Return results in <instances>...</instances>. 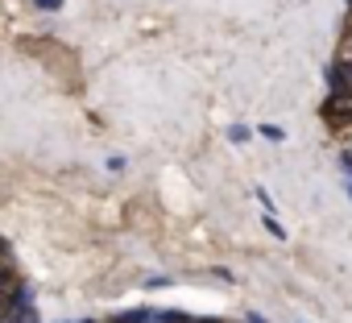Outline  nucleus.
Returning a JSON list of instances; mask_svg holds the SVG:
<instances>
[{
	"mask_svg": "<svg viewBox=\"0 0 352 323\" xmlns=\"http://www.w3.org/2000/svg\"><path fill=\"white\" fill-rule=\"evenodd\" d=\"M331 124H340V120H352V96L348 91H327V100H323V108H319Z\"/></svg>",
	"mask_w": 352,
	"mask_h": 323,
	"instance_id": "f257e3e1",
	"label": "nucleus"
},
{
	"mask_svg": "<svg viewBox=\"0 0 352 323\" xmlns=\"http://www.w3.org/2000/svg\"><path fill=\"white\" fill-rule=\"evenodd\" d=\"M327 87H331V91H348V96H352V58H344V63H336V67L327 71Z\"/></svg>",
	"mask_w": 352,
	"mask_h": 323,
	"instance_id": "f03ea898",
	"label": "nucleus"
},
{
	"mask_svg": "<svg viewBox=\"0 0 352 323\" xmlns=\"http://www.w3.org/2000/svg\"><path fill=\"white\" fill-rule=\"evenodd\" d=\"M112 323H157V311H153V307H141V311H124V315H112Z\"/></svg>",
	"mask_w": 352,
	"mask_h": 323,
	"instance_id": "7ed1b4c3",
	"label": "nucleus"
},
{
	"mask_svg": "<svg viewBox=\"0 0 352 323\" xmlns=\"http://www.w3.org/2000/svg\"><path fill=\"white\" fill-rule=\"evenodd\" d=\"M228 141L245 145V141H253V129H249V124H228Z\"/></svg>",
	"mask_w": 352,
	"mask_h": 323,
	"instance_id": "20e7f679",
	"label": "nucleus"
},
{
	"mask_svg": "<svg viewBox=\"0 0 352 323\" xmlns=\"http://www.w3.org/2000/svg\"><path fill=\"white\" fill-rule=\"evenodd\" d=\"M257 133H261V137H265V141H274V145H282V141H286V133H282V129H278V124H261V129H257Z\"/></svg>",
	"mask_w": 352,
	"mask_h": 323,
	"instance_id": "39448f33",
	"label": "nucleus"
},
{
	"mask_svg": "<svg viewBox=\"0 0 352 323\" xmlns=\"http://www.w3.org/2000/svg\"><path fill=\"white\" fill-rule=\"evenodd\" d=\"M253 195H257L261 212H265V216H274V199H270V191H265V187H253Z\"/></svg>",
	"mask_w": 352,
	"mask_h": 323,
	"instance_id": "423d86ee",
	"label": "nucleus"
},
{
	"mask_svg": "<svg viewBox=\"0 0 352 323\" xmlns=\"http://www.w3.org/2000/svg\"><path fill=\"white\" fill-rule=\"evenodd\" d=\"M63 5H67V0H34V9H38V13H58Z\"/></svg>",
	"mask_w": 352,
	"mask_h": 323,
	"instance_id": "0eeeda50",
	"label": "nucleus"
},
{
	"mask_svg": "<svg viewBox=\"0 0 352 323\" xmlns=\"http://www.w3.org/2000/svg\"><path fill=\"white\" fill-rule=\"evenodd\" d=\"M265 232H270V236H278V241H286V228H282L274 216H265Z\"/></svg>",
	"mask_w": 352,
	"mask_h": 323,
	"instance_id": "6e6552de",
	"label": "nucleus"
},
{
	"mask_svg": "<svg viewBox=\"0 0 352 323\" xmlns=\"http://www.w3.org/2000/svg\"><path fill=\"white\" fill-rule=\"evenodd\" d=\"M124 166H129V162H124V157H120V153H112V157H108V170H112V175H120V170H124Z\"/></svg>",
	"mask_w": 352,
	"mask_h": 323,
	"instance_id": "1a4fd4ad",
	"label": "nucleus"
},
{
	"mask_svg": "<svg viewBox=\"0 0 352 323\" xmlns=\"http://www.w3.org/2000/svg\"><path fill=\"white\" fill-rule=\"evenodd\" d=\"M344 191H348V199H352V179H344Z\"/></svg>",
	"mask_w": 352,
	"mask_h": 323,
	"instance_id": "9d476101",
	"label": "nucleus"
},
{
	"mask_svg": "<svg viewBox=\"0 0 352 323\" xmlns=\"http://www.w3.org/2000/svg\"><path fill=\"white\" fill-rule=\"evenodd\" d=\"M344 157H352V137H348V145H344Z\"/></svg>",
	"mask_w": 352,
	"mask_h": 323,
	"instance_id": "9b49d317",
	"label": "nucleus"
}]
</instances>
